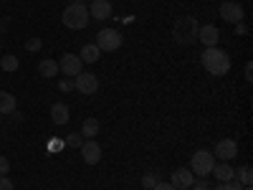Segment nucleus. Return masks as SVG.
<instances>
[{
    "label": "nucleus",
    "instance_id": "25",
    "mask_svg": "<svg viewBox=\"0 0 253 190\" xmlns=\"http://www.w3.org/2000/svg\"><path fill=\"white\" fill-rule=\"evenodd\" d=\"M0 190H15V185L8 175H0Z\"/></svg>",
    "mask_w": 253,
    "mask_h": 190
},
{
    "label": "nucleus",
    "instance_id": "20",
    "mask_svg": "<svg viewBox=\"0 0 253 190\" xmlns=\"http://www.w3.org/2000/svg\"><path fill=\"white\" fill-rule=\"evenodd\" d=\"M233 178H238V185H243V188L253 185V173H251V165H243V167H238V173H236Z\"/></svg>",
    "mask_w": 253,
    "mask_h": 190
},
{
    "label": "nucleus",
    "instance_id": "27",
    "mask_svg": "<svg viewBox=\"0 0 253 190\" xmlns=\"http://www.w3.org/2000/svg\"><path fill=\"white\" fill-rule=\"evenodd\" d=\"M215 190H243V188H241L238 183H233V180H230V183H220Z\"/></svg>",
    "mask_w": 253,
    "mask_h": 190
},
{
    "label": "nucleus",
    "instance_id": "15",
    "mask_svg": "<svg viewBox=\"0 0 253 190\" xmlns=\"http://www.w3.org/2000/svg\"><path fill=\"white\" fill-rule=\"evenodd\" d=\"M210 175H215L218 183H230V180H233V175H236V170L228 162H223V165L215 162V167H213V173H210Z\"/></svg>",
    "mask_w": 253,
    "mask_h": 190
},
{
    "label": "nucleus",
    "instance_id": "9",
    "mask_svg": "<svg viewBox=\"0 0 253 190\" xmlns=\"http://www.w3.org/2000/svg\"><path fill=\"white\" fill-rule=\"evenodd\" d=\"M236 155H238V142H236V140H230V137H225V140H218L213 157H220V160L230 162V160H233Z\"/></svg>",
    "mask_w": 253,
    "mask_h": 190
},
{
    "label": "nucleus",
    "instance_id": "31",
    "mask_svg": "<svg viewBox=\"0 0 253 190\" xmlns=\"http://www.w3.org/2000/svg\"><path fill=\"white\" fill-rule=\"evenodd\" d=\"M246 81H253V63H246Z\"/></svg>",
    "mask_w": 253,
    "mask_h": 190
},
{
    "label": "nucleus",
    "instance_id": "33",
    "mask_svg": "<svg viewBox=\"0 0 253 190\" xmlns=\"http://www.w3.org/2000/svg\"><path fill=\"white\" fill-rule=\"evenodd\" d=\"M246 33V26L243 23H236V36H243Z\"/></svg>",
    "mask_w": 253,
    "mask_h": 190
},
{
    "label": "nucleus",
    "instance_id": "5",
    "mask_svg": "<svg viewBox=\"0 0 253 190\" xmlns=\"http://www.w3.org/2000/svg\"><path fill=\"white\" fill-rule=\"evenodd\" d=\"M122 46V33L117 28H101L96 33V48L99 51H117Z\"/></svg>",
    "mask_w": 253,
    "mask_h": 190
},
{
    "label": "nucleus",
    "instance_id": "24",
    "mask_svg": "<svg viewBox=\"0 0 253 190\" xmlns=\"http://www.w3.org/2000/svg\"><path fill=\"white\" fill-rule=\"evenodd\" d=\"M63 144H66V147H81V144H84L81 132H79V135H76V132H71V135L66 137V142H63Z\"/></svg>",
    "mask_w": 253,
    "mask_h": 190
},
{
    "label": "nucleus",
    "instance_id": "6",
    "mask_svg": "<svg viewBox=\"0 0 253 190\" xmlns=\"http://www.w3.org/2000/svg\"><path fill=\"white\" fill-rule=\"evenodd\" d=\"M74 89H76L79 94H84V96H91V94H96V89H99V79H96V74L81 71V74L74 79Z\"/></svg>",
    "mask_w": 253,
    "mask_h": 190
},
{
    "label": "nucleus",
    "instance_id": "17",
    "mask_svg": "<svg viewBox=\"0 0 253 190\" xmlns=\"http://www.w3.org/2000/svg\"><path fill=\"white\" fill-rule=\"evenodd\" d=\"M79 58L84 61V63H96L99 58H101V51L96 48V44H86L81 48V53H79Z\"/></svg>",
    "mask_w": 253,
    "mask_h": 190
},
{
    "label": "nucleus",
    "instance_id": "16",
    "mask_svg": "<svg viewBox=\"0 0 253 190\" xmlns=\"http://www.w3.org/2000/svg\"><path fill=\"white\" fill-rule=\"evenodd\" d=\"M51 119H53V124H66L69 122V107L63 101H56L53 107H51Z\"/></svg>",
    "mask_w": 253,
    "mask_h": 190
},
{
    "label": "nucleus",
    "instance_id": "4",
    "mask_svg": "<svg viewBox=\"0 0 253 190\" xmlns=\"http://www.w3.org/2000/svg\"><path fill=\"white\" fill-rule=\"evenodd\" d=\"M213 167H215V157H213V152H208V150H198L193 157H190V173H193L195 178L210 175Z\"/></svg>",
    "mask_w": 253,
    "mask_h": 190
},
{
    "label": "nucleus",
    "instance_id": "29",
    "mask_svg": "<svg viewBox=\"0 0 253 190\" xmlns=\"http://www.w3.org/2000/svg\"><path fill=\"white\" fill-rule=\"evenodd\" d=\"M190 190H208V180H198V183H193V188H190Z\"/></svg>",
    "mask_w": 253,
    "mask_h": 190
},
{
    "label": "nucleus",
    "instance_id": "1",
    "mask_svg": "<svg viewBox=\"0 0 253 190\" xmlns=\"http://www.w3.org/2000/svg\"><path fill=\"white\" fill-rule=\"evenodd\" d=\"M200 63H203V69H205L210 76H225V74L230 71V56H228L223 48H218V46L205 48V51L200 53Z\"/></svg>",
    "mask_w": 253,
    "mask_h": 190
},
{
    "label": "nucleus",
    "instance_id": "18",
    "mask_svg": "<svg viewBox=\"0 0 253 190\" xmlns=\"http://www.w3.org/2000/svg\"><path fill=\"white\" fill-rule=\"evenodd\" d=\"M38 74L43 76V79H53L58 74V63L53 58H43V61L38 63Z\"/></svg>",
    "mask_w": 253,
    "mask_h": 190
},
{
    "label": "nucleus",
    "instance_id": "36",
    "mask_svg": "<svg viewBox=\"0 0 253 190\" xmlns=\"http://www.w3.org/2000/svg\"><path fill=\"white\" fill-rule=\"evenodd\" d=\"M0 3H5V0H0Z\"/></svg>",
    "mask_w": 253,
    "mask_h": 190
},
{
    "label": "nucleus",
    "instance_id": "7",
    "mask_svg": "<svg viewBox=\"0 0 253 190\" xmlns=\"http://www.w3.org/2000/svg\"><path fill=\"white\" fill-rule=\"evenodd\" d=\"M84 69V61L76 56V53H63V58L58 61V71H63L69 79H76Z\"/></svg>",
    "mask_w": 253,
    "mask_h": 190
},
{
    "label": "nucleus",
    "instance_id": "32",
    "mask_svg": "<svg viewBox=\"0 0 253 190\" xmlns=\"http://www.w3.org/2000/svg\"><path fill=\"white\" fill-rule=\"evenodd\" d=\"M61 147H63V142H58V140H56V142H51V144H48V150H51V152H56V150H61Z\"/></svg>",
    "mask_w": 253,
    "mask_h": 190
},
{
    "label": "nucleus",
    "instance_id": "37",
    "mask_svg": "<svg viewBox=\"0 0 253 190\" xmlns=\"http://www.w3.org/2000/svg\"><path fill=\"white\" fill-rule=\"evenodd\" d=\"M0 48H3V44H0Z\"/></svg>",
    "mask_w": 253,
    "mask_h": 190
},
{
    "label": "nucleus",
    "instance_id": "21",
    "mask_svg": "<svg viewBox=\"0 0 253 190\" xmlns=\"http://www.w3.org/2000/svg\"><path fill=\"white\" fill-rule=\"evenodd\" d=\"M0 66H3V71H18L20 61H18V56H3L0 58Z\"/></svg>",
    "mask_w": 253,
    "mask_h": 190
},
{
    "label": "nucleus",
    "instance_id": "22",
    "mask_svg": "<svg viewBox=\"0 0 253 190\" xmlns=\"http://www.w3.org/2000/svg\"><path fill=\"white\" fill-rule=\"evenodd\" d=\"M41 48H43V41H41L38 36H33V38H28V41H26V51L36 53V51H41Z\"/></svg>",
    "mask_w": 253,
    "mask_h": 190
},
{
    "label": "nucleus",
    "instance_id": "10",
    "mask_svg": "<svg viewBox=\"0 0 253 190\" xmlns=\"http://www.w3.org/2000/svg\"><path fill=\"white\" fill-rule=\"evenodd\" d=\"M79 150H81V157H84L86 165H96L101 160V147H99L96 140H84V144L79 147Z\"/></svg>",
    "mask_w": 253,
    "mask_h": 190
},
{
    "label": "nucleus",
    "instance_id": "26",
    "mask_svg": "<svg viewBox=\"0 0 253 190\" xmlns=\"http://www.w3.org/2000/svg\"><path fill=\"white\" fill-rule=\"evenodd\" d=\"M10 173V160L0 155V175H8Z\"/></svg>",
    "mask_w": 253,
    "mask_h": 190
},
{
    "label": "nucleus",
    "instance_id": "23",
    "mask_svg": "<svg viewBox=\"0 0 253 190\" xmlns=\"http://www.w3.org/2000/svg\"><path fill=\"white\" fill-rule=\"evenodd\" d=\"M157 183H160V180H157L155 173H144V175H142V185H144V190H152Z\"/></svg>",
    "mask_w": 253,
    "mask_h": 190
},
{
    "label": "nucleus",
    "instance_id": "3",
    "mask_svg": "<svg viewBox=\"0 0 253 190\" xmlns=\"http://www.w3.org/2000/svg\"><path fill=\"white\" fill-rule=\"evenodd\" d=\"M89 8L84 5V3H71L66 10H63L61 20H63V26L71 28V31H81V28H86L89 26Z\"/></svg>",
    "mask_w": 253,
    "mask_h": 190
},
{
    "label": "nucleus",
    "instance_id": "28",
    "mask_svg": "<svg viewBox=\"0 0 253 190\" xmlns=\"http://www.w3.org/2000/svg\"><path fill=\"white\" fill-rule=\"evenodd\" d=\"M58 87H61V92H71L74 89V79H61Z\"/></svg>",
    "mask_w": 253,
    "mask_h": 190
},
{
    "label": "nucleus",
    "instance_id": "13",
    "mask_svg": "<svg viewBox=\"0 0 253 190\" xmlns=\"http://www.w3.org/2000/svg\"><path fill=\"white\" fill-rule=\"evenodd\" d=\"M89 15L96 18V20H107V18H112V3H109V0H91Z\"/></svg>",
    "mask_w": 253,
    "mask_h": 190
},
{
    "label": "nucleus",
    "instance_id": "2",
    "mask_svg": "<svg viewBox=\"0 0 253 190\" xmlns=\"http://www.w3.org/2000/svg\"><path fill=\"white\" fill-rule=\"evenodd\" d=\"M198 18L195 15H180L175 20V26H172V36L180 46H187V44H193V41H198Z\"/></svg>",
    "mask_w": 253,
    "mask_h": 190
},
{
    "label": "nucleus",
    "instance_id": "12",
    "mask_svg": "<svg viewBox=\"0 0 253 190\" xmlns=\"http://www.w3.org/2000/svg\"><path fill=\"white\" fill-rule=\"evenodd\" d=\"M198 41H203L205 48L218 46V41H220V31H218V26H200V28H198Z\"/></svg>",
    "mask_w": 253,
    "mask_h": 190
},
{
    "label": "nucleus",
    "instance_id": "11",
    "mask_svg": "<svg viewBox=\"0 0 253 190\" xmlns=\"http://www.w3.org/2000/svg\"><path fill=\"white\" fill-rule=\"evenodd\" d=\"M170 183L175 185V190H190V188H193V183H195V175L190 173V167H180V170L172 173V180Z\"/></svg>",
    "mask_w": 253,
    "mask_h": 190
},
{
    "label": "nucleus",
    "instance_id": "34",
    "mask_svg": "<svg viewBox=\"0 0 253 190\" xmlns=\"http://www.w3.org/2000/svg\"><path fill=\"white\" fill-rule=\"evenodd\" d=\"M74 3H84V0H74Z\"/></svg>",
    "mask_w": 253,
    "mask_h": 190
},
{
    "label": "nucleus",
    "instance_id": "8",
    "mask_svg": "<svg viewBox=\"0 0 253 190\" xmlns=\"http://www.w3.org/2000/svg\"><path fill=\"white\" fill-rule=\"evenodd\" d=\"M220 18L225 20V23H243V5H238V3H233V0H228V3H223L220 5Z\"/></svg>",
    "mask_w": 253,
    "mask_h": 190
},
{
    "label": "nucleus",
    "instance_id": "19",
    "mask_svg": "<svg viewBox=\"0 0 253 190\" xmlns=\"http://www.w3.org/2000/svg\"><path fill=\"white\" fill-rule=\"evenodd\" d=\"M0 114H15V96L10 92H0Z\"/></svg>",
    "mask_w": 253,
    "mask_h": 190
},
{
    "label": "nucleus",
    "instance_id": "14",
    "mask_svg": "<svg viewBox=\"0 0 253 190\" xmlns=\"http://www.w3.org/2000/svg\"><path fill=\"white\" fill-rule=\"evenodd\" d=\"M99 130H101L99 119H96V117H86V119H84V124H81V137L94 140V137L99 135Z\"/></svg>",
    "mask_w": 253,
    "mask_h": 190
},
{
    "label": "nucleus",
    "instance_id": "35",
    "mask_svg": "<svg viewBox=\"0 0 253 190\" xmlns=\"http://www.w3.org/2000/svg\"><path fill=\"white\" fill-rule=\"evenodd\" d=\"M243 190H251V185H248V188H243Z\"/></svg>",
    "mask_w": 253,
    "mask_h": 190
},
{
    "label": "nucleus",
    "instance_id": "30",
    "mask_svg": "<svg viewBox=\"0 0 253 190\" xmlns=\"http://www.w3.org/2000/svg\"><path fill=\"white\" fill-rule=\"evenodd\" d=\"M152 190H175V185L172 183H157Z\"/></svg>",
    "mask_w": 253,
    "mask_h": 190
}]
</instances>
